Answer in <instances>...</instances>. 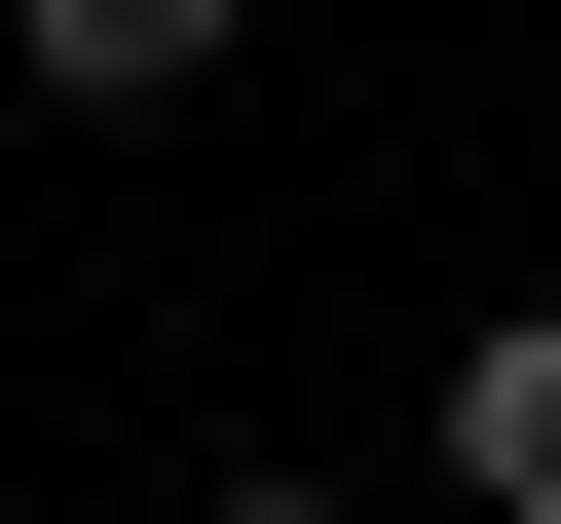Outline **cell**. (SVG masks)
<instances>
[{"label": "cell", "mask_w": 561, "mask_h": 524, "mask_svg": "<svg viewBox=\"0 0 561 524\" xmlns=\"http://www.w3.org/2000/svg\"><path fill=\"white\" fill-rule=\"evenodd\" d=\"M0 76L38 113H187V76H262V0H0Z\"/></svg>", "instance_id": "1"}, {"label": "cell", "mask_w": 561, "mask_h": 524, "mask_svg": "<svg viewBox=\"0 0 561 524\" xmlns=\"http://www.w3.org/2000/svg\"><path fill=\"white\" fill-rule=\"evenodd\" d=\"M187 524H375V487H300V449H225V487H187Z\"/></svg>", "instance_id": "3"}, {"label": "cell", "mask_w": 561, "mask_h": 524, "mask_svg": "<svg viewBox=\"0 0 561 524\" xmlns=\"http://www.w3.org/2000/svg\"><path fill=\"white\" fill-rule=\"evenodd\" d=\"M412 412H449V487H486V524H561V300H486Z\"/></svg>", "instance_id": "2"}]
</instances>
